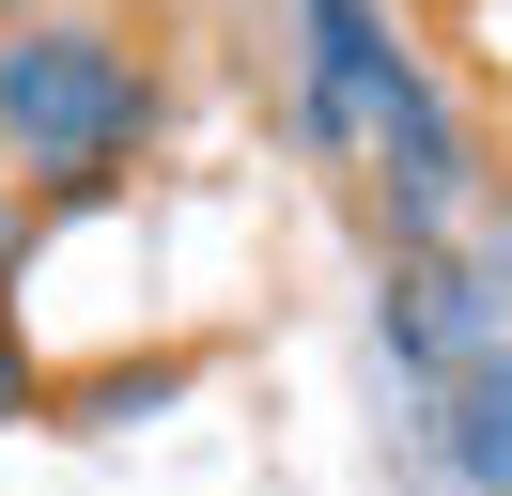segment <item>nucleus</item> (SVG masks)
I'll use <instances>...</instances> for the list:
<instances>
[{
  "instance_id": "obj_1",
  "label": "nucleus",
  "mask_w": 512,
  "mask_h": 496,
  "mask_svg": "<svg viewBox=\"0 0 512 496\" xmlns=\"http://www.w3.org/2000/svg\"><path fill=\"white\" fill-rule=\"evenodd\" d=\"M156 62L125 47L109 16H16L0 31V140L47 171V202H94L140 140H156Z\"/></svg>"
},
{
  "instance_id": "obj_2",
  "label": "nucleus",
  "mask_w": 512,
  "mask_h": 496,
  "mask_svg": "<svg viewBox=\"0 0 512 496\" xmlns=\"http://www.w3.org/2000/svg\"><path fill=\"white\" fill-rule=\"evenodd\" d=\"M388 357H404L419 388H450V372L481 357V279L450 264V248H404V264H388Z\"/></svg>"
},
{
  "instance_id": "obj_3",
  "label": "nucleus",
  "mask_w": 512,
  "mask_h": 496,
  "mask_svg": "<svg viewBox=\"0 0 512 496\" xmlns=\"http://www.w3.org/2000/svg\"><path fill=\"white\" fill-rule=\"evenodd\" d=\"M435 450L466 465L481 496H512V357H497V341H481V357L435 388Z\"/></svg>"
},
{
  "instance_id": "obj_4",
  "label": "nucleus",
  "mask_w": 512,
  "mask_h": 496,
  "mask_svg": "<svg viewBox=\"0 0 512 496\" xmlns=\"http://www.w3.org/2000/svg\"><path fill=\"white\" fill-rule=\"evenodd\" d=\"M171 388H187V357H125V372H94L78 403H94V419H140V403H171Z\"/></svg>"
},
{
  "instance_id": "obj_5",
  "label": "nucleus",
  "mask_w": 512,
  "mask_h": 496,
  "mask_svg": "<svg viewBox=\"0 0 512 496\" xmlns=\"http://www.w3.org/2000/svg\"><path fill=\"white\" fill-rule=\"evenodd\" d=\"M32 403H47V372H32V341H16V326H0V434H16V419H32Z\"/></svg>"
},
{
  "instance_id": "obj_6",
  "label": "nucleus",
  "mask_w": 512,
  "mask_h": 496,
  "mask_svg": "<svg viewBox=\"0 0 512 496\" xmlns=\"http://www.w3.org/2000/svg\"><path fill=\"white\" fill-rule=\"evenodd\" d=\"M16 264H32V202H0V295H16Z\"/></svg>"
},
{
  "instance_id": "obj_7",
  "label": "nucleus",
  "mask_w": 512,
  "mask_h": 496,
  "mask_svg": "<svg viewBox=\"0 0 512 496\" xmlns=\"http://www.w3.org/2000/svg\"><path fill=\"white\" fill-rule=\"evenodd\" d=\"M0 16H32V0H0Z\"/></svg>"
}]
</instances>
